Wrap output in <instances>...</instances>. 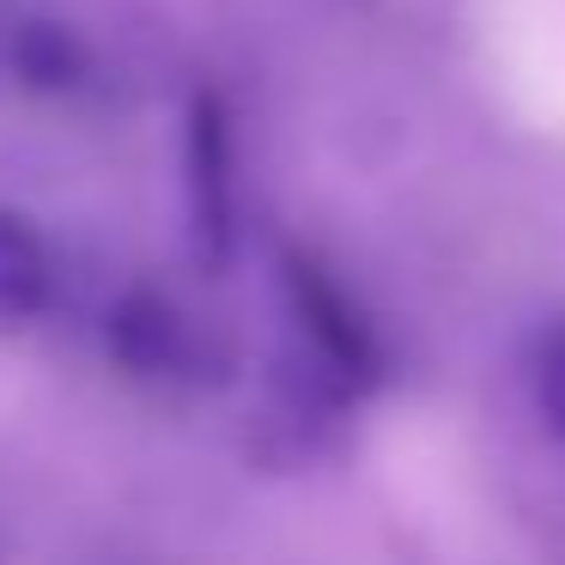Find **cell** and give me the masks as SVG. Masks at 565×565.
<instances>
[{"label":"cell","mask_w":565,"mask_h":565,"mask_svg":"<svg viewBox=\"0 0 565 565\" xmlns=\"http://www.w3.org/2000/svg\"><path fill=\"white\" fill-rule=\"evenodd\" d=\"M280 274H286V298H292L298 334H305L310 359H317V377L334 395L371 390L383 377V347H377L371 317L353 305V292L317 256H305V249H286Z\"/></svg>","instance_id":"1"},{"label":"cell","mask_w":565,"mask_h":565,"mask_svg":"<svg viewBox=\"0 0 565 565\" xmlns=\"http://www.w3.org/2000/svg\"><path fill=\"white\" fill-rule=\"evenodd\" d=\"M189 237L201 268H225L237 237V195H232V122L220 92H201L189 110Z\"/></svg>","instance_id":"2"},{"label":"cell","mask_w":565,"mask_h":565,"mask_svg":"<svg viewBox=\"0 0 565 565\" xmlns=\"http://www.w3.org/2000/svg\"><path fill=\"white\" fill-rule=\"evenodd\" d=\"M110 353L135 377H183L201 365V334L164 292L135 286L110 310Z\"/></svg>","instance_id":"3"},{"label":"cell","mask_w":565,"mask_h":565,"mask_svg":"<svg viewBox=\"0 0 565 565\" xmlns=\"http://www.w3.org/2000/svg\"><path fill=\"white\" fill-rule=\"evenodd\" d=\"M7 67L25 92H43V98H62V92H79L92 74V43L79 38L62 19H25L7 38Z\"/></svg>","instance_id":"4"},{"label":"cell","mask_w":565,"mask_h":565,"mask_svg":"<svg viewBox=\"0 0 565 565\" xmlns=\"http://www.w3.org/2000/svg\"><path fill=\"white\" fill-rule=\"evenodd\" d=\"M55 292V262L50 244L31 220L0 207V329L13 322H31Z\"/></svg>","instance_id":"5"},{"label":"cell","mask_w":565,"mask_h":565,"mask_svg":"<svg viewBox=\"0 0 565 565\" xmlns=\"http://www.w3.org/2000/svg\"><path fill=\"white\" fill-rule=\"evenodd\" d=\"M535 402H541V419L553 426V438H565V322L553 334H541L535 347Z\"/></svg>","instance_id":"6"}]
</instances>
